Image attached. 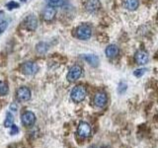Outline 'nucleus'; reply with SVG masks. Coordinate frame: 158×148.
Listing matches in <instances>:
<instances>
[{"label":"nucleus","mask_w":158,"mask_h":148,"mask_svg":"<svg viewBox=\"0 0 158 148\" xmlns=\"http://www.w3.org/2000/svg\"><path fill=\"white\" fill-rule=\"evenodd\" d=\"M70 97L72 99V101L75 102V103L82 102L86 97V89L81 85L74 87L71 91Z\"/></svg>","instance_id":"f257e3e1"},{"label":"nucleus","mask_w":158,"mask_h":148,"mask_svg":"<svg viewBox=\"0 0 158 148\" xmlns=\"http://www.w3.org/2000/svg\"><path fill=\"white\" fill-rule=\"evenodd\" d=\"M91 35H92V30L89 25L83 24L76 29V37L79 39H82V41H86V39H90Z\"/></svg>","instance_id":"f03ea898"},{"label":"nucleus","mask_w":158,"mask_h":148,"mask_svg":"<svg viewBox=\"0 0 158 148\" xmlns=\"http://www.w3.org/2000/svg\"><path fill=\"white\" fill-rule=\"evenodd\" d=\"M82 75V68L79 65H74L70 69H69L68 74H67V80L70 82L76 81L77 79L80 78Z\"/></svg>","instance_id":"7ed1b4c3"},{"label":"nucleus","mask_w":158,"mask_h":148,"mask_svg":"<svg viewBox=\"0 0 158 148\" xmlns=\"http://www.w3.org/2000/svg\"><path fill=\"white\" fill-rule=\"evenodd\" d=\"M21 69L22 72L26 74V75H34V74H36L39 71V66L35 62L28 61L23 64Z\"/></svg>","instance_id":"20e7f679"},{"label":"nucleus","mask_w":158,"mask_h":148,"mask_svg":"<svg viewBox=\"0 0 158 148\" xmlns=\"http://www.w3.org/2000/svg\"><path fill=\"white\" fill-rule=\"evenodd\" d=\"M77 133L78 135L80 136L81 138H86L90 135L91 133V126L89 123L85 122V121H82L79 123L78 128H77Z\"/></svg>","instance_id":"39448f33"},{"label":"nucleus","mask_w":158,"mask_h":148,"mask_svg":"<svg viewBox=\"0 0 158 148\" xmlns=\"http://www.w3.org/2000/svg\"><path fill=\"white\" fill-rule=\"evenodd\" d=\"M108 98L104 92H99L94 96V105L98 108H104L107 105Z\"/></svg>","instance_id":"423d86ee"},{"label":"nucleus","mask_w":158,"mask_h":148,"mask_svg":"<svg viewBox=\"0 0 158 148\" xmlns=\"http://www.w3.org/2000/svg\"><path fill=\"white\" fill-rule=\"evenodd\" d=\"M17 98L19 101L26 102L31 99V91L27 87H21L17 90Z\"/></svg>","instance_id":"0eeeda50"},{"label":"nucleus","mask_w":158,"mask_h":148,"mask_svg":"<svg viewBox=\"0 0 158 148\" xmlns=\"http://www.w3.org/2000/svg\"><path fill=\"white\" fill-rule=\"evenodd\" d=\"M101 8V3L99 0H87L85 3V9L89 13L97 12Z\"/></svg>","instance_id":"6e6552de"},{"label":"nucleus","mask_w":158,"mask_h":148,"mask_svg":"<svg viewBox=\"0 0 158 148\" xmlns=\"http://www.w3.org/2000/svg\"><path fill=\"white\" fill-rule=\"evenodd\" d=\"M135 59L138 65H144V64L148 62V54L145 51L140 49V51H136L135 56Z\"/></svg>","instance_id":"1a4fd4ad"},{"label":"nucleus","mask_w":158,"mask_h":148,"mask_svg":"<svg viewBox=\"0 0 158 148\" xmlns=\"http://www.w3.org/2000/svg\"><path fill=\"white\" fill-rule=\"evenodd\" d=\"M36 121V116L34 115L32 112H26L22 115V122L24 125L30 126L34 125V122Z\"/></svg>","instance_id":"9d476101"},{"label":"nucleus","mask_w":158,"mask_h":148,"mask_svg":"<svg viewBox=\"0 0 158 148\" xmlns=\"http://www.w3.org/2000/svg\"><path fill=\"white\" fill-rule=\"evenodd\" d=\"M38 26V20L34 15H30L26 19H25V27H26L30 31H34L37 29Z\"/></svg>","instance_id":"9b49d317"},{"label":"nucleus","mask_w":158,"mask_h":148,"mask_svg":"<svg viewBox=\"0 0 158 148\" xmlns=\"http://www.w3.org/2000/svg\"><path fill=\"white\" fill-rule=\"evenodd\" d=\"M56 9H54L53 7L48 6L43 12V18H44V21L49 22V21H52V20H53V18L56 17Z\"/></svg>","instance_id":"f8f14e48"},{"label":"nucleus","mask_w":158,"mask_h":148,"mask_svg":"<svg viewBox=\"0 0 158 148\" xmlns=\"http://www.w3.org/2000/svg\"><path fill=\"white\" fill-rule=\"evenodd\" d=\"M118 51H120V49H118V46H116V44H110V46H108L106 47L105 53H106L107 57L113 58V57H116L118 56Z\"/></svg>","instance_id":"ddd939ff"},{"label":"nucleus","mask_w":158,"mask_h":148,"mask_svg":"<svg viewBox=\"0 0 158 148\" xmlns=\"http://www.w3.org/2000/svg\"><path fill=\"white\" fill-rule=\"evenodd\" d=\"M123 5L126 9L130 11H135L139 6V0H123Z\"/></svg>","instance_id":"4468645a"},{"label":"nucleus","mask_w":158,"mask_h":148,"mask_svg":"<svg viewBox=\"0 0 158 148\" xmlns=\"http://www.w3.org/2000/svg\"><path fill=\"white\" fill-rule=\"evenodd\" d=\"M83 58L92 66H97L99 63V58L96 56H94V54H85Z\"/></svg>","instance_id":"2eb2a0df"},{"label":"nucleus","mask_w":158,"mask_h":148,"mask_svg":"<svg viewBox=\"0 0 158 148\" xmlns=\"http://www.w3.org/2000/svg\"><path fill=\"white\" fill-rule=\"evenodd\" d=\"M47 3L48 6L56 8V7H61L65 3V0H47Z\"/></svg>","instance_id":"dca6fc26"},{"label":"nucleus","mask_w":158,"mask_h":148,"mask_svg":"<svg viewBox=\"0 0 158 148\" xmlns=\"http://www.w3.org/2000/svg\"><path fill=\"white\" fill-rule=\"evenodd\" d=\"M48 51V46H47V43H40L38 46H37V51L38 53L40 54H44V53H46Z\"/></svg>","instance_id":"f3484780"},{"label":"nucleus","mask_w":158,"mask_h":148,"mask_svg":"<svg viewBox=\"0 0 158 148\" xmlns=\"http://www.w3.org/2000/svg\"><path fill=\"white\" fill-rule=\"evenodd\" d=\"M13 122H14L13 116L10 113H8L7 116H6V120H5V121H4V126L5 127H10L13 125Z\"/></svg>","instance_id":"a211bd4d"},{"label":"nucleus","mask_w":158,"mask_h":148,"mask_svg":"<svg viewBox=\"0 0 158 148\" xmlns=\"http://www.w3.org/2000/svg\"><path fill=\"white\" fill-rule=\"evenodd\" d=\"M8 93V86L6 83L0 81V95H6Z\"/></svg>","instance_id":"6ab92c4d"},{"label":"nucleus","mask_w":158,"mask_h":148,"mask_svg":"<svg viewBox=\"0 0 158 148\" xmlns=\"http://www.w3.org/2000/svg\"><path fill=\"white\" fill-rule=\"evenodd\" d=\"M6 7L7 9L9 10H13V9H16V8H19V4L15 1H10L9 3L6 4Z\"/></svg>","instance_id":"aec40b11"},{"label":"nucleus","mask_w":158,"mask_h":148,"mask_svg":"<svg viewBox=\"0 0 158 148\" xmlns=\"http://www.w3.org/2000/svg\"><path fill=\"white\" fill-rule=\"evenodd\" d=\"M8 27V23L6 21H3L2 23H0V36L5 32V30Z\"/></svg>","instance_id":"412c9836"},{"label":"nucleus","mask_w":158,"mask_h":148,"mask_svg":"<svg viewBox=\"0 0 158 148\" xmlns=\"http://www.w3.org/2000/svg\"><path fill=\"white\" fill-rule=\"evenodd\" d=\"M145 71H146V69H144V68H140V69H136V70L133 72V74L136 76V77H140V76H142L143 74L145 73Z\"/></svg>","instance_id":"4be33fe9"},{"label":"nucleus","mask_w":158,"mask_h":148,"mask_svg":"<svg viewBox=\"0 0 158 148\" xmlns=\"http://www.w3.org/2000/svg\"><path fill=\"white\" fill-rule=\"evenodd\" d=\"M18 132H19V128H18V126H16L15 125H12L11 126H10V134H11V135L17 134Z\"/></svg>","instance_id":"5701e85b"},{"label":"nucleus","mask_w":158,"mask_h":148,"mask_svg":"<svg viewBox=\"0 0 158 148\" xmlns=\"http://www.w3.org/2000/svg\"><path fill=\"white\" fill-rule=\"evenodd\" d=\"M127 90V84L126 83H121L120 85H118V91L120 94H123V92H125Z\"/></svg>","instance_id":"b1692460"},{"label":"nucleus","mask_w":158,"mask_h":148,"mask_svg":"<svg viewBox=\"0 0 158 148\" xmlns=\"http://www.w3.org/2000/svg\"><path fill=\"white\" fill-rule=\"evenodd\" d=\"M11 109H13L14 111H16V109H17V108H16V105H15V104H13V105H11Z\"/></svg>","instance_id":"393cba45"},{"label":"nucleus","mask_w":158,"mask_h":148,"mask_svg":"<svg viewBox=\"0 0 158 148\" xmlns=\"http://www.w3.org/2000/svg\"><path fill=\"white\" fill-rule=\"evenodd\" d=\"M21 1H26V0H21Z\"/></svg>","instance_id":"a878e982"},{"label":"nucleus","mask_w":158,"mask_h":148,"mask_svg":"<svg viewBox=\"0 0 158 148\" xmlns=\"http://www.w3.org/2000/svg\"><path fill=\"white\" fill-rule=\"evenodd\" d=\"M91 148H95V147H91Z\"/></svg>","instance_id":"bb28decb"}]
</instances>
